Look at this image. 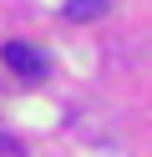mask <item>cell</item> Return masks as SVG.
Instances as JSON below:
<instances>
[{
  "label": "cell",
  "mask_w": 152,
  "mask_h": 157,
  "mask_svg": "<svg viewBox=\"0 0 152 157\" xmlns=\"http://www.w3.org/2000/svg\"><path fill=\"white\" fill-rule=\"evenodd\" d=\"M0 56H5V66H10L15 76H25V81H41V76L51 71L46 56H41L30 41H5V51H0Z\"/></svg>",
  "instance_id": "obj_1"
},
{
  "label": "cell",
  "mask_w": 152,
  "mask_h": 157,
  "mask_svg": "<svg viewBox=\"0 0 152 157\" xmlns=\"http://www.w3.org/2000/svg\"><path fill=\"white\" fill-rule=\"evenodd\" d=\"M111 10V0H66V21H96Z\"/></svg>",
  "instance_id": "obj_2"
}]
</instances>
